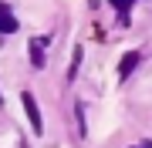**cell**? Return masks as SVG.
Segmentation results:
<instances>
[{
	"mask_svg": "<svg viewBox=\"0 0 152 148\" xmlns=\"http://www.w3.org/2000/svg\"><path fill=\"white\" fill-rule=\"evenodd\" d=\"M20 104H24V111H27L31 128L41 135V131H44V121H41V111H37V101H34V94H31V91H24V94H20Z\"/></svg>",
	"mask_w": 152,
	"mask_h": 148,
	"instance_id": "obj_1",
	"label": "cell"
},
{
	"mask_svg": "<svg viewBox=\"0 0 152 148\" xmlns=\"http://www.w3.org/2000/svg\"><path fill=\"white\" fill-rule=\"evenodd\" d=\"M135 64H139V54H135V51H129V54L118 61V74H122V77H129L132 71H135Z\"/></svg>",
	"mask_w": 152,
	"mask_h": 148,
	"instance_id": "obj_2",
	"label": "cell"
},
{
	"mask_svg": "<svg viewBox=\"0 0 152 148\" xmlns=\"http://www.w3.org/2000/svg\"><path fill=\"white\" fill-rule=\"evenodd\" d=\"M0 30H4V34H14L17 30V17L7 10V7H0Z\"/></svg>",
	"mask_w": 152,
	"mask_h": 148,
	"instance_id": "obj_3",
	"label": "cell"
},
{
	"mask_svg": "<svg viewBox=\"0 0 152 148\" xmlns=\"http://www.w3.org/2000/svg\"><path fill=\"white\" fill-rule=\"evenodd\" d=\"M44 40H31V61H34V67H44Z\"/></svg>",
	"mask_w": 152,
	"mask_h": 148,
	"instance_id": "obj_4",
	"label": "cell"
},
{
	"mask_svg": "<svg viewBox=\"0 0 152 148\" xmlns=\"http://www.w3.org/2000/svg\"><path fill=\"white\" fill-rule=\"evenodd\" d=\"M108 4H112L115 10L122 14V20H125V10H129V7H132V0H108Z\"/></svg>",
	"mask_w": 152,
	"mask_h": 148,
	"instance_id": "obj_5",
	"label": "cell"
},
{
	"mask_svg": "<svg viewBox=\"0 0 152 148\" xmlns=\"http://www.w3.org/2000/svg\"><path fill=\"white\" fill-rule=\"evenodd\" d=\"M139 148H152V145H139Z\"/></svg>",
	"mask_w": 152,
	"mask_h": 148,
	"instance_id": "obj_6",
	"label": "cell"
},
{
	"mask_svg": "<svg viewBox=\"0 0 152 148\" xmlns=\"http://www.w3.org/2000/svg\"><path fill=\"white\" fill-rule=\"evenodd\" d=\"M0 104H4V98H0Z\"/></svg>",
	"mask_w": 152,
	"mask_h": 148,
	"instance_id": "obj_7",
	"label": "cell"
}]
</instances>
